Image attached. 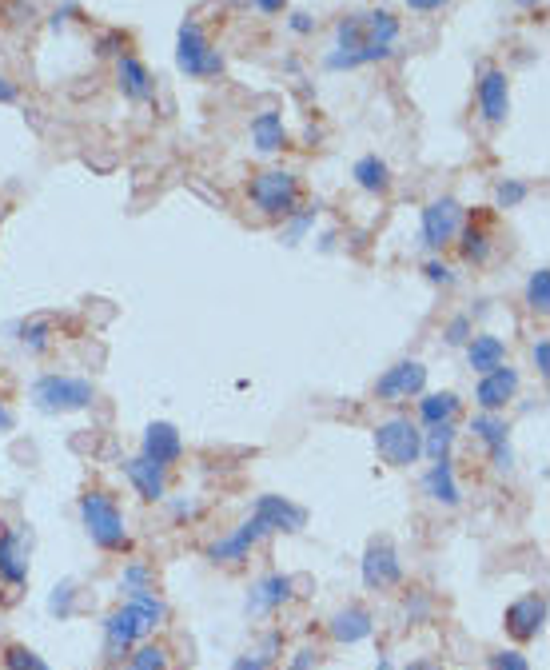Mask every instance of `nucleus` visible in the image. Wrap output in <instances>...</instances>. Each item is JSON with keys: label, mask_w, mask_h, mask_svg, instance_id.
Returning a JSON list of instances; mask_svg holds the SVG:
<instances>
[{"label": "nucleus", "mask_w": 550, "mask_h": 670, "mask_svg": "<svg viewBox=\"0 0 550 670\" xmlns=\"http://www.w3.org/2000/svg\"><path fill=\"white\" fill-rule=\"evenodd\" d=\"M160 619H164V603H156L148 591H136L132 603L108 619V651L112 655L128 651L136 639H144L148 631H156Z\"/></svg>", "instance_id": "1"}, {"label": "nucleus", "mask_w": 550, "mask_h": 670, "mask_svg": "<svg viewBox=\"0 0 550 670\" xmlns=\"http://www.w3.org/2000/svg\"><path fill=\"white\" fill-rule=\"evenodd\" d=\"M176 68L192 80H208V76H220L224 72V56L220 48L208 44L204 28L196 20H184L180 32H176Z\"/></svg>", "instance_id": "2"}, {"label": "nucleus", "mask_w": 550, "mask_h": 670, "mask_svg": "<svg viewBox=\"0 0 550 670\" xmlns=\"http://www.w3.org/2000/svg\"><path fill=\"white\" fill-rule=\"evenodd\" d=\"M92 399H96L92 383H88V379H76V375H40L36 387H32V403H36L40 411H52V415L84 411Z\"/></svg>", "instance_id": "3"}, {"label": "nucleus", "mask_w": 550, "mask_h": 670, "mask_svg": "<svg viewBox=\"0 0 550 670\" xmlns=\"http://www.w3.org/2000/svg\"><path fill=\"white\" fill-rule=\"evenodd\" d=\"M80 515H84V527H88L96 547H104V551H124L128 547L124 519H120V511H116V503L108 495H84L80 499Z\"/></svg>", "instance_id": "4"}, {"label": "nucleus", "mask_w": 550, "mask_h": 670, "mask_svg": "<svg viewBox=\"0 0 550 670\" xmlns=\"http://www.w3.org/2000/svg\"><path fill=\"white\" fill-rule=\"evenodd\" d=\"M375 451L391 467H411L423 455V431L411 419H387L375 427Z\"/></svg>", "instance_id": "5"}, {"label": "nucleus", "mask_w": 550, "mask_h": 670, "mask_svg": "<svg viewBox=\"0 0 550 670\" xmlns=\"http://www.w3.org/2000/svg\"><path fill=\"white\" fill-rule=\"evenodd\" d=\"M248 192H252L256 208L268 212V216H291L295 204H299V180H295L291 172H279V168L260 172Z\"/></svg>", "instance_id": "6"}, {"label": "nucleus", "mask_w": 550, "mask_h": 670, "mask_svg": "<svg viewBox=\"0 0 550 670\" xmlns=\"http://www.w3.org/2000/svg\"><path fill=\"white\" fill-rule=\"evenodd\" d=\"M463 228V208L459 200L443 196V200H431L423 208V244L427 248H447Z\"/></svg>", "instance_id": "7"}, {"label": "nucleus", "mask_w": 550, "mask_h": 670, "mask_svg": "<svg viewBox=\"0 0 550 670\" xmlns=\"http://www.w3.org/2000/svg\"><path fill=\"white\" fill-rule=\"evenodd\" d=\"M399 579H403V567H399L395 543L391 539H371L367 555H363V583L383 591V587H395Z\"/></svg>", "instance_id": "8"}, {"label": "nucleus", "mask_w": 550, "mask_h": 670, "mask_svg": "<svg viewBox=\"0 0 550 670\" xmlns=\"http://www.w3.org/2000/svg\"><path fill=\"white\" fill-rule=\"evenodd\" d=\"M423 387H427V367L415 363V359H403V363L387 367V371L379 375V383H375L379 399H411V395H419Z\"/></svg>", "instance_id": "9"}, {"label": "nucleus", "mask_w": 550, "mask_h": 670, "mask_svg": "<svg viewBox=\"0 0 550 670\" xmlns=\"http://www.w3.org/2000/svg\"><path fill=\"white\" fill-rule=\"evenodd\" d=\"M479 112L487 124H503L511 116V84H507V72L499 68H487L483 80H479Z\"/></svg>", "instance_id": "10"}, {"label": "nucleus", "mask_w": 550, "mask_h": 670, "mask_svg": "<svg viewBox=\"0 0 550 670\" xmlns=\"http://www.w3.org/2000/svg\"><path fill=\"white\" fill-rule=\"evenodd\" d=\"M543 623H547V599H543V595H527V599H519V603L507 607V631H511L519 643L539 639Z\"/></svg>", "instance_id": "11"}, {"label": "nucleus", "mask_w": 550, "mask_h": 670, "mask_svg": "<svg viewBox=\"0 0 550 670\" xmlns=\"http://www.w3.org/2000/svg\"><path fill=\"white\" fill-rule=\"evenodd\" d=\"M515 391H519V371L515 367H495V371H487L479 379L475 399H479L483 411H499V407H507L515 399Z\"/></svg>", "instance_id": "12"}, {"label": "nucleus", "mask_w": 550, "mask_h": 670, "mask_svg": "<svg viewBox=\"0 0 550 670\" xmlns=\"http://www.w3.org/2000/svg\"><path fill=\"white\" fill-rule=\"evenodd\" d=\"M256 519H264L268 531H299L307 523V511L287 503L283 495H260L256 503Z\"/></svg>", "instance_id": "13"}, {"label": "nucleus", "mask_w": 550, "mask_h": 670, "mask_svg": "<svg viewBox=\"0 0 550 670\" xmlns=\"http://www.w3.org/2000/svg\"><path fill=\"white\" fill-rule=\"evenodd\" d=\"M180 451H184V443H180V431H176L172 423H152V427L144 431V459H152L156 467L176 463Z\"/></svg>", "instance_id": "14"}, {"label": "nucleus", "mask_w": 550, "mask_h": 670, "mask_svg": "<svg viewBox=\"0 0 550 670\" xmlns=\"http://www.w3.org/2000/svg\"><path fill=\"white\" fill-rule=\"evenodd\" d=\"M120 92H124V100H136V104H144V100L156 96V80L144 68V60L120 56Z\"/></svg>", "instance_id": "15"}, {"label": "nucleus", "mask_w": 550, "mask_h": 670, "mask_svg": "<svg viewBox=\"0 0 550 670\" xmlns=\"http://www.w3.org/2000/svg\"><path fill=\"white\" fill-rule=\"evenodd\" d=\"M264 535H268L264 519H256V515H252V519H248L236 535H228V539L212 543V547H208V559H216V563H220V559H240V555H248V547H252L256 539H264Z\"/></svg>", "instance_id": "16"}, {"label": "nucleus", "mask_w": 550, "mask_h": 670, "mask_svg": "<svg viewBox=\"0 0 550 670\" xmlns=\"http://www.w3.org/2000/svg\"><path fill=\"white\" fill-rule=\"evenodd\" d=\"M467 359L479 375H487L507 363V343L499 335H475V339H467Z\"/></svg>", "instance_id": "17"}, {"label": "nucleus", "mask_w": 550, "mask_h": 670, "mask_svg": "<svg viewBox=\"0 0 550 670\" xmlns=\"http://www.w3.org/2000/svg\"><path fill=\"white\" fill-rule=\"evenodd\" d=\"M124 475L132 479V487H136L144 499H152V503L164 499V467H156L152 459H144V455H140V459H128V463H124Z\"/></svg>", "instance_id": "18"}, {"label": "nucleus", "mask_w": 550, "mask_h": 670, "mask_svg": "<svg viewBox=\"0 0 550 670\" xmlns=\"http://www.w3.org/2000/svg\"><path fill=\"white\" fill-rule=\"evenodd\" d=\"M371 631H375V623H371V615L363 607H347V611H339L331 619V639L335 643H363Z\"/></svg>", "instance_id": "19"}, {"label": "nucleus", "mask_w": 550, "mask_h": 670, "mask_svg": "<svg viewBox=\"0 0 550 670\" xmlns=\"http://www.w3.org/2000/svg\"><path fill=\"white\" fill-rule=\"evenodd\" d=\"M252 144H256L264 156H272V152H279V148L287 144V128H283V116H279V112H260V116L252 120Z\"/></svg>", "instance_id": "20"}, {"label": "nucleus", "mask_w": 550, "mask_h": 670, "mask_svg": "<svg viewBox=\"0 0 550 670\" xmlns=\"http://www.w3.org/2000/svg\"><path fill=\"white\" fill-rule=\"evenodd\" d=\"M363 32H367V44L395 48V40H399V16H391L387 8H375V12L363 16Z\"/></svg>", "instance_id": "21"}, {"label": "nucleus", "mask_w": 550, "mask_h": 670, "mask_svg": "<svg viewBox=\"0 0 550 670\" xmlns=\"http://www.w3.org/2000/svg\"><path fill=\"white\" fill-rule=\"evenodd\" d=\"M351 176H355V184H359L363 192H387V188H391V168H387L379 156H363V160H355Z\"/></svg>", "instance_id": "22"}, {"label": "nucleus", "mask_w": 550, "mask_h": 670, "mask_svg": "<svg viewBox=\"0 0 550 670\" xmlns=\"http://www.w3.org/2000/svg\"><path fill=\"white\" fill-rule=\"evenodd\" d=\"M455 411H459V395H455V391H435V395H423V399H419V415H423L427 427L451 423Z\"/></svg>", "instance_id": "23"}, {"label": "nucleus", "mask_w": 550, "mask_h": 670, "mask_svg": "<svg viewBox=\"0 0 550 670\" xmlns=\"http://www.w3.org/2000/svg\"><path fill=\"white\" fill-rule=\"evenodd\" d=\"M287 599H291V579H287V575H272V579H264V583L252 591L248 607H252V611H272V607L287 603Z\"/></svg>", "instance_id": "24"}, {"label": "nucleus", "mask_w": 550, "mask_h": 670, "mask_svg": "<svg viewBox=\"0 0 550 670\" xmlns=\"http://www.w3.org/2000/svg\"><path fill=\"white\" fill-rule=\"evenodd\" d=\"M0 575H4L8 583H16V587L28 579V563L20 559V539H16L12 531L0 535Z\"/></svg>", "instance_id": "25"}, {"label": "nucleus", "mask_w": 550, "mask_h": 670, "mask_svg": "<svg viewBox=\"0 0 550 670\" xmlns=\"http://www.w3.org/2000/svg\"><path fill=\"white\" fill-rule=\"evenodd\" d=\"M427 491H431L439 503H447V507H455V503H459V483H455L451 459H439V463L431 467V475H427Z\"/></svg>", "instance_id": "26"}, {"label": "nucleus", "mask_w": 550, "mask_h": 670, "mask_svg": "<svg viewBox=\"0 0 550 670\" xmlns=\"http://www.w3.org/2000/svg\"><path fill=\"white\" fill-rule=\"evenodd\" d=\"M359 48H367L363 16H343V20H339V28H335V52L351 56V52H359Z\"/></svg>", "instance_id": "27"}, {"label": "nucleus", "mask_w": 550, "mask_h": 670, "mask_svg": "<svg viewBox=\"0 0 550 670\" xmlns=\"http://www.w3.org/2000/svg\"><path fill=\"white\" fill-rule=\"evenodd\" d=\"M471 431L495 451V447H507V431H511V427H507V419H499L495 411H487V415H479V419L471 423Z\"/></svg>", "instance_id": "28"}, {"label": "nucleus", "mask_w": 550, "mask_h": 670, "mask_svg": "<svg viewBox=\"0 0 550 670\" xmlns=\"http://www.w3.org/2000/svg\"><path fill=\"white\" fill-rule=\"evenodd\" d=\"M451 443H455V427L451 423H435L427 431V439H423V451L431 455V463H439V459H451Z\"/></svg>", "instance_id": "29"}, {"label": "nucleus", "mask_w": 550, "mask_h": 670, "mask_svg": "<svg viewBox=\"0 0 550 670\" xmlns=\"http://www.w3.org/2000/svg\"><path fill=\"white\" fill-rule=\"evenodd\" d=\"M527 304L535 308V312H550V268H535L531 272V280H527Z\"/></svg>", "instance_id": "30"}, {"label": "nucleus", "mask_w": 550, "mask_h": 670, "mask_svg": "<svg viewBox=\"0 0 550 670\" xmlns=\"http://www.w3.org/2000/svg\"><path fill=\"white\" fill-rule=\"evenodd\" d=\"M487 256H491L487 232H483V228H467V232H463V260H467V264H483Z\"/></svg>", "instance_id": "31"}, {"label": "nucleus", "mask_w": 550, "mask_h": 670, "mask_svg": "<svg viewBox=\"0 0 550 670\" xmlns=\"http://www.w3.org/2000/svg\"><path fill=\"white\" fill-rule=\"evenodd\" d=\"M4 667L8 670H52L36 651H28V647H8V651H4Z\"/></svg>", "instance_id": "32"}, {"label": "nucleus", "mask_w": 550, "mask_h": 670, "mask_svg": "<svg viewBox=\"0 0 550 670\" xmlns=\"http://www.w3.org/2000/svg\"><path fill=\"white\" fill-rule=\"evenodd\" d=\"M523 200H527V184H519V180H503L499 192H495V204H499V208H519Z\"/></svg>", "instance_id": "33"}, {"label": "nucleus", "mask_w": 550, "mask_h": 670, "mask_svg": "<svg viewBox=\"0 0 550 670\" xmlns=\"http://www.w3.org/2000/svg\"><path fill=\"white\" fill-rule=\"evenodd\" d=\"M132 670H168V655L160 647H140L132 655Z\"/></svg>", "instance_id": "34"}, {"label": "nucleus", "mask_w": 550, "mask_h": 670, "mask_svg": "<svg viewBox=\"0 0 550 670\" xmlns=\"http://www.w3.org/2000/svg\"><path fill=\"white\" fill-rule=\"evenodd\" d=\"M275 647H279V639H268V643H264V651H260V655H256V659H240V663H236V670H268V663H272V651Z\"/></svg>", "instance_id": "35"}, {"label": "nucleus", "mask_w": 550, "mask_h": 670, "mask_svg": "<svg viewBox=\"0 0 550 670\" xmlns=\"http://www.w3.org/2000/svg\"><path fill=\"white\" fill-rule=\"evenodd\" d=\"M491 670H531V667H527V659L519 651H499V655H491Z\"/></svg>", "instance_id": "36"}, {"label": "nucleus", "mask_w": 550, "mask_h": 670, "mask_svg": "<svg viewBox=\"0 0 550 670\" xmlns=\"http://www.w3.org/2000/svg\"><path fill=\"white\" fill-rule=\"evenodd\" d=\"M24 343H28L32 351H44V347H48V324H44V320L28 324V328H24Z\"/></svg>", "instance_id": "37"}, {"label": "nucleus", "mask_w": 550, "mask_h": 670, "mask_svg": "<svg viewBox=\"0 0 550 670\" xmlns=\"http://www.w3.org/2000/svg\"><path fill=\"white\" fill-rule=\"evenodd\" d=\"M467 339H471V320H467V316H455L451 328H447V343L459 347V343H467Z\"/></svg>", "instance_id": "38"}, {"label": "nucleus", "mask_w": 550, "mask_h": 670, "mask_svg": "<svg viewBox=\"0 0 550 670\" xmlns=\"http://www.w3.org/2000/svg\"><path fill=\"white\" fill-rule=\"evenodd\" d=\"M72 611V583H60L52 595V615H68Z\"/></svg>", "instance_id": "39"}, {"label": "nucleus", "mask_w": 550, "mask_h": 670, "mask_svg": "<svg viewBox=\"0 0 550 670\" xmlns=\"http://www.w3.org/2000/svg\"><path fill=\"white\" fill-rule=\"evenodd\" d=\"M311 224H315V208H307V212H303V216L291 224V232H287V244H295V240H299V236H303Z\"/></svg>", "instance_id": "40"}, {"label": "nucleus", "mask_w": 550, "mask_h": 670, "mask_svg": "<svg viewBox=\"0 0 550 670\" xmlns=\"http://www.w3.org/2000/svg\"><path fill=\"white\" fill-rule=\"evenodd\" d=\"M144 583H148V571H144V567H132V571L124 575V587H128L132 595H136V591H148Z\"/></svg>", "instance_id": "41"}, {"label": "nucleus", "mask_w": 550, "mask_h": 670, "mask_svg": "<svg viewBox=\"0 0 550 670\" xmlns=\"http://www.w3.org/2000/svg\"><path fill=\"white\" fill-rule=\"evenodd\" d=\"M287 24H291V32H299V36H307V32L315 28V20H311L307 12H291V20H287Z\"/></svg>", "instance_id": "42"}, {"label": "nucleus", "mask_w": 550, "mask_h": 670, "mask_svg": "<svg viewBox=\"0 0 550 670\" xmlns=\"http://www.w3.org/2000/svg\"><path fill=\"white\" fill-rule=\"evenodd\" d=\"M535 363H539V375H550V343L547 339L535 343Z\"/></svg>", "instance_id": "43"}, {"label": "nucleus", "mask_w": 550, "mask_h": 670, "mask_svg": "<svg viewBox=\"0 0 550 670\" xmlns=\"http://www.w3.org/2000/svg\"><path fill=\"white\" fill-rule=\"evenodd\" d=\"M423 272H427V276H431V280H435V284H451V272H447V268H443V264H439V260H431V264H427V268H423Z\"/></svg>", "instance_id": "44"}, {"label": "nucleus", "mask_w": 550, "mask_h": 670, "mask_svg": "<svg viewBox=\"0 0 550 670\" xmlns=\"http://www.w3.org/2000/svg\"><path fill=\"white\" fill-rule=\"evenodd\" d=\"M120 44H124V36H120V32H112V36H104V40H100V56H108V52H116Z\"/></svg>", "instance_id": "45"}, {"label": "nucleus", "mask_w": 550, "mask_h": 670, "mask_svg": "<svg viewBox=\"0 0 550 670\" xmlns=\"http://www.w3.org/2000/svg\"><path fill=\"white\" fill-rule=\"evenodd\" d=\"M447 0H407V8H415V12H435V8H443Z\"/></svg>", "instance_id": "46"}, {"label": "nucleus", "mask_w": 550, "mask_h": 670, "mask_svg": "<svg viewBox=\"0 0 550 670\" xmlns=\"http://www.w3.org/2000/svg\"><path fill=\"white\" fill-rule=\"evenodd\" d=\"M12 100H16V84L0 76V104H12Z\"/></svg>", "instance_id": "47"}, {"label": "nucleus", "mask_w": 550, "mask_h": 670, "mask_svg": "<svg viewBox=\"0 0 550 670\" xmlns=\"http://www.w3.org/2000/svg\"><path fill=\"white\" fill-rule=\"evenodd\" d=\"M252 4H256L260 12H268V16H272V12H283V4H287V0H252Z\"/></svg>", "instance_id": "48"}, {"label": "nucleus", "mask_w": 550, "mask_h": 670, "mask_svg": "<svg viewBox=\"0 0 550 670\" xmlns=\"http://www.w3.org/2000/svg\"><path fill=\"white\" fill-rule=\"evenodd\" d=\"M12 423H16V415H12V411L0 403V431H12Z\"/></svg>", "instance_id": "49"}, {"label": "nucleus", "mask_w": 550, "mask_h": 670, "mask_svg": "<svg viewBox=\"0 0 550 670\" xmlns=\"http://www.w3.org/2000/svg\"><path fill=\"white\" fill-rule=\"evenodd\" d=\"M287 670H311V655H307V651H303V655H295V663H291Z\"/></svg>", "instance_id": "50"}, {"label": "nucleus", "mask_w": 550, "mask_h": 670, "mask_svg": "<svg viewBox=\"0 0 550 670\" xmlns=\"http://www.w3.org/2000/svg\"><path fill=\"white\" fill-rule=\"evenodd\" d=\"M411 670H439V667H431V663H411Z\"/></svg>", "instance_id": "51"}, {"label": "nucleus", "mask_w": 550, "mask_h": 670, "mask_svg": "<svg viewBox=\"0 0 550 670\" xmlns=\"http://www.w3.org/2000/svg\"><path fill=\"white\" fill-rule=\"evenodd\" d=\"M515 4H523V8H535V4H539V0H515Z\"/></svg>", "instance_id": "52"}, {"label": "nucleus", "mask_w": 550, "mask_h": 670, "mask_svg": "<svg viewBox=\"0 0 550 670\" xmlns=\"http://www.w3.org/2000/svg\"><path fill=\"white\" fill-rule=\"evenodd\" d=\"M379 670H391V663H383V667H379Z\"/></svg>", "instance_id": "53"}]
</instances>
